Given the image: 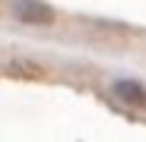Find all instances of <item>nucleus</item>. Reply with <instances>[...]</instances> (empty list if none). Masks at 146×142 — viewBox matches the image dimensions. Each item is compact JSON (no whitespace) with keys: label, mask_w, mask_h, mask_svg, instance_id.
I'll return each mask as SVG.
<instances>
[{"label":"nucleus","mask_w":146,"mask_h":142,"mask_svg":"<svg viewBox=\"0 0 146 142\" xmlns=\"http://www.w3.org/2000/svg\"><path fill=\"white\" fill-rule=\"evenodd\" d=\"M13 16L22 22H32V26H48L54 22V10L44 3V0H13Z\"/></svg>","instance_id":"nucleus-1"},{"label":"nucleus","mask_w":146,"mask_h":142,"mask_svg":"<svg viewBox=\"0 0 146 142\" xmlns=\"http://www.w3.org/2000/svg\"><path fill=\"white\" fill-rule=\"evenodd\" d=\"M111 92H114V98H117L121 104H127V107H146V88H143L140 82H133V79L114 82Z\"/></svg>","instance_id":"nucleus-2"},{"label":"nucleus","mask_w":146,"mask_h":142,"mask_svg":"<svg viewBox=\"0 0 146 142\" xmlns=\"http://www.w3.org/2000/svg\"><path fill=\"white\" fill-rule=\"evenodd\" d=\"M7 73H10V76H16V79H38L44 69H41L35 60H13V63L7 66Z\"/></svg>","instance_id":"nucleus-3"}]
</instances>
